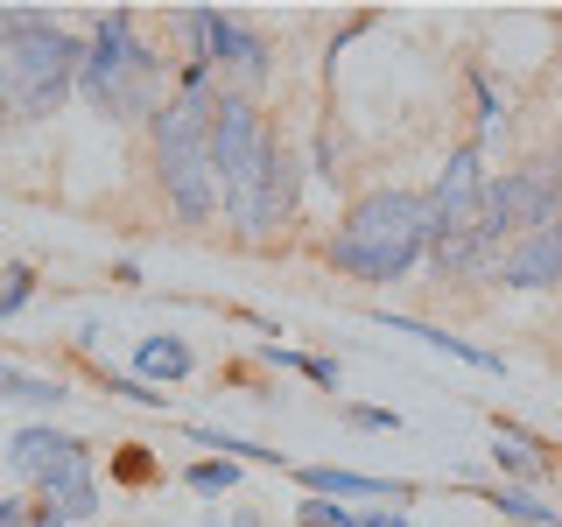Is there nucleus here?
<instances>
[{
    "mask_svg": "<svg viewBox=\"0 0 562 527\" xmlns=\"http://www.w3.org/2000/svg\"><path fill=\"white\" fill-rule=\"evenodd\" d=\"M330 274L366 281V289H394L429 260V198L422 190H366L345 204L338 233L324 239Z\"/></svg>",
    "mask_w": 562,
    "mask_h": 527,
    "instance_id": "1",
    "label": "nucleus"
},
{
    "mask_svg": "<svg viewBox=\"0 0 562 527\" xmlns=\"http://www.w3.org/2000/svg\"><path fill=\"white\" fill-rule=\"evenodd\" d=\"M85 35H70L49 8H0V120L35 127L78 92Z\"/></svg>",
    "mask_w": 562,
    "mask_h": 527,
    "instance_id": "2",
    "label": "nucleus"
},
{
    "mask_svg": "<svg viewBox=\"0 0 562 527\" xmlns=\"http://www.w3.org/2000/svg\"><path fill=\"white\" fill-rule=\"evenodd\" d=\"M78 99L113 127H148L162 113V49L140 43V14L134 8H99L92 35H85V64H78Z\"/></svg>",
    "mask_w": 562,
    "mask_h": 527,
    "instance_id": "3",
    "label": "nucleus"
},
{
    "mask_svg": "<svg viewBox=\"0 0 562 527\" xmlns=\"http://www.w3.org/2000/svg\"><path fill=\"white\" fill-rule=\"evenodd\" d=\"M211 92H169L162 113L148 120V162L162 183V204L176 225H211L218 218V176H211Z\"/></svg>",
    "mask_w": 562,
    "mask_h": 527,
    "instance_id": "4",
    "label": "nucleus"
},
{
    "mask_svg": "<svg viewBox=\"0 0 562 527\" xmlns=\"http://www.w3.org/2000/svg\"><path fill=\"white\" fill-rule=\"evenodd\" d=\"M562 218V155H535L514 162L506 176H485V204H479V233L492 246H514L520 233Z\"/></svg>",
    "mask_w": 562,
    "mask_h": 527,
    "instance_id": "5",
    "label": "nucleus"
},
{
    "mask_svg": "<svg viewBox=\"0 0 562 527\" xmlns=\"http://www.w3.org/2000/svg\"><path fill=\"white\" fill-rule=\"evenodd\" d=\"M204 64L218 70L225 92L254 99L260 85H268V70H274V43L246 22L239 8H211V22H204Z\"/></svg>",
    "mask_w": 562,
    "mask_h": 527,
    "instance_id": "6",
    "label": "nucleus"
},
{
    "mask_svg": "<svg viewBox=\"0 0 562 527\" xmlns=\"http://www.w3.org/2000/svg\"><path fill=\"white\" fill-rule=\"evenodd\" d=\"M422 198H429V246L471 233V225H479V204H485V155L479 148H457L450 162L436 169V183L422 190Z\"/></svg>",
    "mask_w": 562,
    "mask_h": 527,
    "instance_id": "7",
    "label": "nucleus"
},
{
    "mask_svg": "<svg viewBox=\"0 0 562 527\" xmlns=\"http://www.w3.org/2000/svg\"><path fill=\"white\" fill-rule=\"evenodd\" d=\"M492 471H499V485H549L562 479V450L549 444V436H535V429H520V422H492Z\"/></svg>",
    "mask_w": 562,
    "mask_h": 527,
    "instance_id": "8",
    "label": "nucleus"
},
{
    "mask_svg": "<svg viewBox=\"0 0 562 527\" xmlns=\"http://www.w3.org/2000/svg\"><path fill=\"white\" fill-rule=\"evenodd\" d=\"M499 289L514 295H541V289H562V218L541 225V233H520L514 246L499 254Z\"/></svg>",
    "mask_w": 562,
    "mask_h": 527,
    "instance_id": "9",
    "label": "nucleus"
},
{
    "mask_svg": "<svg viewBox=\"0 0 562 527\" xmlns=\"http://www.w3.org/2000/svg\"><path fill=\"white\" fill-rule=\"evenodd\" d=\"M29 500L49 506V514H64V520H92V514H99V464H92V444L78 436V450H70L64 464L29 492Z\"/></svg>",
    "mask_w": 562,
    "mask_h": 527,
    "instance_id": "10",
    "label": "nucleus"
},
{
    "mask_svg": "<svg viewBox=\"0 0 562 527\" xmlns=\"http://www.w3.org/2000/svg\"><path fill=\"white\" fill-rule=\"evenodd\" d=\"M289 471L316 492V500H386V506L415 500L408 479H373V471H345V464H289Z\"/></svg>",
    "mask_w": 562,
    "mask_h": 527,
    "instance_id": "11",
    "label": "nucleus"
},
{
    "mask_svg": "<svg viewBox=\"0 0 562 527\" xmlns=\"http://www.w3.org/2000/svg\"><path fill=\"white\" fill-rule=\"evenodd\" d=\"M78 450V436H64V429H49V422H29V429H14L8 436V471L22 479L29 492L49 479V471L64 464V457Z\"/></svg>",
    "mask_w": 562,
    "mask_h": 527,
    "instance_id": "12",
    "label": "nucleus"
},
{
    "mask_svg": "<svg viewBox=\"0 0 562 527\" xmlns=\"http://www.w3.org/2000/svg\"><path fill=\"white\" fill-rule=\"evenodd\" d=\"M499 254H506V246H492L479 225H471V233L429 246V268L443 274V281H492V274H499Z\"/></svg>",
    "mask_w": 562,
    "mask_h": 527,
    "instance_id": "13",
    "label": "nucleus"
},
{
    "mask_svg": "<svg viewBox=\"0 0 562 527\" xmlns=\"http://www.w3.org/2000/svg\"><path fill=\"white\" fill-rule=\"evenodd\" d=\"M295 204H303V155L281 141L274 127V162H268V233H289L295 225Z\"/></svg>",
    "mask_w": 562,
    "mask_h": 527,
    "instance_id": "14",
    "label": "nucleus"
},
{
    "mask_svg": "<svg viewBox=\"0 0 562 527\" xmlns=\"http://www.w3.org/2000/svg\"><path fill=\"white\" fill-rule=\"evenodd\" d=\"M198 373V351H190L183 338H140L134 345V380H148V386H176V380H190Z\"/></svg>",
    "mask_w": 562,
    "mask_h": 527,
    "instance_id": "15",
    "label": "nucleus"
},
{
    "mask_svg": "<svg viewBox=\"0 0 562 527\" xmlns=\"http://www.w3.org/2000/svg\"><path fill=\"white\" fill-rule=\"evenodd\" d=\"M380 324H386V330H408V338H422V345H436V351H450V359L479 366V373H506V359H499V351H485V345L457 338V330H443V324H422V316H394V310H386Z\"/></svg>",
    "mask_w": 562,
    "mask_h": 527,
    "instance_id": "16",
    "label": "nucleus"
},
{
    "mask_svg": "<svg viewBox=\"0 0 562 527\" xmlns=\"http://www.w3.org/2000/svg\"><path fill=\"white\" fill-rule=\"evenodd\" d=\"M479 500L492 506L499 520H514V527H562V506H549V500H535L527 485H479Z\"/></svg>",
    "mask_w": 562,
    "mask_h": 527,
    "instance_id": "17",
    "label": "nucleus"
},
{
    "mask_svg": "<svg viewBox=\"0 0 562 527\" xmlns=\"http://www.w3.org/2000/svg\"><path fill=\"white\" fill-rule=\"evenodd\" d=\"M0 401H14V408H64L70 386L43 380V373H22V366H0Z\"/></svg>",
    "mask_w": 562,
    "mask_h": 527,
    "instance_id": "18",
    "label": "nucleus"
},
{
    "mask_svg": "<svg viewBox=\"0 0 562 527\" xmlns=\"http://www.w3.org/2000/svg\"><path fill=\"white\" fill-rule=\"evenodd\" d=\"M464 78H471V99H479V141H471V148L485 155L492 141H499V127H506V92L492 85V70H485V64H471Z\"/></svg>",
    "mask_w": 562,
    "mask_h": 527,
    "instance_id": "19",
    "label": "nucleus"
},
{
    "mask_svg": "<svg viewBox=\"0 0 562 527\" xmlns=\"http://www.w3.org/2000/svg\"><path fill=\"white\" fill-rule=\"evenodd\" d=\"M183 485L204 492V500H233V492H239V464H233V457H198V464L183 471Z\"/></svg>",
    "mask_w": 562,
    "mask_h": 527,
    "instance_id": "20",
    "label": "nucleus"
},
{
    "mask_svg": "<svg viewBox=\"0 0 562 527\" xmlns=\"http://www.w3.org/2000/svg\"><path fill=\"white\" fill-rule=\"evenodd\" d=\"M260 359L281 366V373H303L316 386H338V359H316V351H289V345H260Z\"/></svg>",
    "mask_w": 562,
    "mask_h": 527,
    "instance_id": "21",
    "label": "nucleus"
},
{
    "mask_svg": "<svg viewBox=\"0 0 562 527\" xmlns=\"http://www.w3.org/2000/svg\"><path fill=\"white\" fill-rule=\"evenodd\" d=\"M29 295H35V268H29V260H14V268H0V316L29 310Z\"/></svg>",
    "mask_w": 562,
    "mask_h": 527,
    "instance_id": "22",
    "label": "nucleus"
},
{
    "mask_svg": "<svg viewBox=\"0 0 562 527\" xmlns=\"http://www.w3.org/2000/svg\"><path fill=\"white\" fill-rule=\"evenodd\" d=\"M99 380H105V394L134 401V408H169V394H162V386H148V380H134V373H99Z\"/></svg>",
    "mask_w": 562,
    "mask_h": 527,
    "instance_id": "23",
    "label": "nucleus"
},
{
    "mask_svg": "<svg viewBox=\"0 0 562 527\" xmlns=\"http://www.w3.org/2000/svg\"><path fill=\"white\" fill-rule=\"evenodd\" d=\"M295 527H351V506H338V500H316V492H310V500L295 506Z\"/></svg>",
    "mask_w": 562,
    "mask_h": 527,
    "instance_id": "24",
    "label": "nucleus"
},
{
    "mask_svg": "<svg viewBox=\"0 0 562 527\" xmlns=\"http://www.w3.org/2000/svg\"><path fill=\"white\" fill-rule=\"evenodd\" d=\"M345 422H351V429H373V436H394V429H401L394 408H359V401L345 408Z\"/></svg>",
    "mask_w": 562,
    "mask_h": 527,
    "instance_id": "25",
    "label": "nucleus"
},
{
    "mask_svg": "<svg viewBox=\"0 0 562 527\" xmlns=\"http://www.w3.org/2000/svg\"><path fill=\"white\" fill-rule=\"evenodd\" d=\"M113 479H127V485L155 479V457H148V450H120V457H113Z\"/></svg>",
    "mask_w": 562,
    "mask_h": 527,
    "instance_id": "26",
    "label": "nucleus"
},
{
    "mask_svg": "<svg viewBox=\"0 0 562 527\" xmlns=\"http://www.w3.org/2000/svg\"><path fill=\"white\" fill-rule=\"evenodd\" d=\"M351 527H415L401 506H366V514H351Z\"/></svg>",
    "mask_w": 562,
    "mask_h": 527,
    "instance_id": "27",
    "label": "nucleus"
},
{
    "mask_svg": "<svg viewBox=\"0 0 562 527\" xmlns=\"http://www.w3.org/2000/svg\"><path fill=\"white\" fill-rule=\"evenodd\" d=\"M0 527H29V500H8V492H0Z\"/></svg>",
    "mask_w": 562,
    "mask_h": 527,
    "instance_id": "28",
    "label": "nucleus"
},
{
    "mask_svg": "<svg viewBox=\"0 0 562 527\" xmlns=\"http://www.w3.org/2000/svg\"><path fill=\"white\" fill-rule=\"evenodd\" d=\"M29 527H70L64 514H49V506H29Z\"/></svg>",
    "mask_w": 562,
    "mask_h": 527,
    "instance_id": "29",
    "label": "nucleus"
},
{
    "mask_svg": "<svg viewBox=\"0 0 562 527\" xmlns=\"http://www.w3.org/2000/svg\"><path fill=\"white\" fill-rule=\"evenodd\" d=\"M225 527H260V514H254V506H239V514L225 520Z\"/></svg>",
    "mask_w": 562,
    "mask_h": 527,
    "instance_id": "30",
    "label": "nucleus"
}]
</instances>
